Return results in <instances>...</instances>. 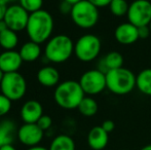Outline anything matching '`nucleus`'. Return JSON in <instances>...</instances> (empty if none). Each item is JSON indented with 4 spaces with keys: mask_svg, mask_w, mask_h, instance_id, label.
<instances>
[{
    "mask_svg": "<svg viewBox=\"0 0 151 150\" xmlns=\"http://www.w3.org/2000/svg\"><path fill=\"white\" fill-rule=\"evenodd\" d=\"M55 27L52 16L47 10L40 9L30 14L26 32L31 41L36 43H43L50 39Z\"/></svg>",
    "mask_w": 151,
    "mask_h": 150,
    "instance_id": "f257e3e1",
    "label": "nucleus"
},
{
    "mask_svg": "<svg viewBox=\"0 0 151 150\" xmlns=\"http://www.w3.org/2000/svg\"><path fill=\"white\" fill-rule=\"evenodd\" d=\"M84 95L79 81L65 80L57 85L54 99L59 107L66 110H72L78 108L82 99L86 97Z\"/></svg>",
    "mask_w": 151,
    "mask_h": 150,
    "instance_id": "f03ea898",
    "label": "nucleus"
},
{
    "mask_svg": "<svg viewBox=\"0 0 151 150\" xmlns=\"http://www.w3.org/2000/svg\"><path fill=\"white\" fill-rule=\"evenodd\" d=\"M72 54H74V42L65 34H59L52 37L44 48V57L48 62L56 64L68 61Z\"/></svg>",
    "mask_w": 151,
    "mask_h": 150,
    "instance_id": "7ed1b4c3",
    "label": "nucleus"
},
{
    "mask_svg": "<svg viewBox=\"0 0 151 150\" xmlns=\"http://www.w3.org/2000/svg\"><path fill=\"white\" fill-rule=\"evenodd\" d=\"M136 77L129 69L124 67L106 71L107 88L114 95L124 96L136 88Z\"/></svg>",
    "mask_w": 151,
    "mask_h": 150,
    "instance_id": "20e7f679",
    "label": "nucleus"
},
{
    "mask_svg": "<svg viewBox=\"0 0 151 150\" xmlns=\"http://www.w3.org/2000/svg\"><path fill=\"white\" fill-rule=\"evenodd\" d=\"M71 19L77 27L81 29H91L99 21V8L88 0H82L72 6Z\"/></svg>",
    "mask_w": 151,
    "mask_h": 150,
    "instance_id": "39448f33",
    "label": "nucleus"
},
{
    "mask_svg": "<svg viewBox=\"0 0 151 150\" xmlns=\"http://www.w3.org/2000/svg\"><path fill=\"white\" fill-rule=\"evenodd\" d=\"M102 43L95 34H84L74 43V55L81 62H91L101 52Z\"/></svg>",
    "mask_w": 151,
    "mask_h": 150,
    "instance_id": "423d86ee",
    "label": "nucleus"
},
{
    "mask_svg": "<svg viewBox=\"0 0 151 150\" xmlns=\"http://www.w3.org/2000/svg\"><path fill=\"white\" fill-rule=\"evenodd\" d=\"M1 94L12 101H19L26 95L27 81L19 72L4 73L3 79L0 84Z\"/></svg>",
    "mask_w": 151,
    "mask_h": 150,
    "instance_id": "0eeeda50",
    "label": "nucleus"
},
{
    "mask_svg": "<svg viewBox=\"0 0 151 150\" xmlns=\"http://www.w3.org/2000/svg\"><path fill=\"white\" fill-rule=\"evenodd\" d=\"M79 83L84 94L90 95V96L99 95L105 88H107L106 73L99 69L88 70L81 75Z\"/></svg>",
    "mask_w": 151,
    "mask_h": 150,
    "instance_id": "6e6552de",
    "label": "nucleus"
},
{
    "mask_svg": "<svg viewBox=\"0 0 151 150\" xmlns=\"http://www.w3.org/2000/svg\"><path fill=\"white\" fill-rule=\"evenodd\" d=\"M129 23L134 26H149L151 23V2L149 0H134L127 11Z\"/></svg>",
    "mask_w": 151,
    "mask_h": 150,
    "instance_id": "1a4fd4ad",
    "label": "nucleus"
},
{
    "mask_svg": "<svg viewBox=\"0 0 151 150\" xmlns=\"http://www.w3.org/2000/svg\"><path fill=\"white\" fill-rule=\"evenodd\" d=\"M29 17L30 14L20 4H12L7 6L3 21L8 29H12L14 32H20L26 30Z\"/></svg>",
    "mask_w": 151,
    "mask_h": 150,
    "instance_id": "9d476101",
    "label": "nucleus"
},
{
    "mask_svg": "<svg viewBox=\"0 0 151 150\" xmlns=\"http://www.w3.org/2000/svg\"><path fill=\"white\" fill-rule=\"evenodd\" d=\"M44 136V132L37 123H24L18 128L17 138L23 145L33 147L39 145Z\"/></svg>",
    "mask_w": 151,
    "mask_h": 150,
    "instance_id": "9b49d317",
    "label": "nucleus"
},
{
    "mask_svg": "<svg viewBox=\"0 0 151 150\" xmlns=\"http://www.w3.org/2000/svg\"><path fill=\"white\" fill-rule=\"evenodd\" d=\"M114 37L118 43L123 45H129L140 39L139 29L129 22L122 23L116 27L114 31Z\"/></svg>",
    "mask_w": 151,
    "mask_h": 150,
    "instance_id": "f8f14e48",
    "label": "nucleus"
},
{
    "mask_svg": "<svg viewBox=\"0 0 151 150\" xmlns=\"http://www.w3.org/2000/svg\"><path fill=\"white\" fill-rule=\"evenodd\" d=\"M23 62L20 52L14 50H4L0 54V70L3 73L18 72Z\"/></svg>",
    "mask_w": 151,
    "mask_h": 150,
    "instance_id": "ddd939ff",
    "label": "nucleus"
},
{
    "mask_svg": "<svg viewBox=\"0 0 151 150\" xmlns=\"http://www.w3.org/2000/svg\"><path fill=\"white\" fill-rule=\"evenodd\" d=\"M20 115L24 123H37L43 115V107L36 100H28L24 103L20 111Z\"/></svg>",
    "mask_w": 151,
    "mask_h": 150,
    "instance_id": "4468645a",
    "label": "nucleus"
},
{
    "mask_svg": "<svg viewBox=\"0 0 151 150\" xmlns=\"http://www.w3.org/2000/svg\"><path fill=\"white\" fill-rule=\"evenodd\" d=\"M109 142V134L101 126H93L88 134V144L93 150H103Z\"/></svg>",
    "mask_w": 151,
    "mask_h": 150,
    "instance_id": "2eb2a0df",
    "label": "nucleus"
},
{
    "mask_svg": "<svg viewBox=\"0 0 151 150\" xmlns=\"http://www.w3.org/2000/svg\"><path fill=\"white\" fill-rule=\"evenodd\" d=\"M36 77H37L38 82L45 88L56 86L60 81V73H59L58 69L52 66H44L40 68Z\"/></svg>",
    "mask_w": 151,
    "mask_h": 150,
    "instance_id": "dca6fc26",
    "label": "nucleus"
},
{
    "mask_svg": "<svg viewBox=\"0 0 151 150\" xmlns=\"http://www.w3.org/2000/svg\"><path fill=\"white\" fill-rule=\"evenodd\" d=\"M17 133V126L12 120L4 119L0 121V147L12 144Z\"/></svg>",
    "mask_w": 151,
    "mask_h": 150,
    "instance_id": "f3484780",
    "label": "nucleus"
},
{
    "mask_svg": "<svg viewBox=\"0 0 151 150\" xmlns=\"http://www.w3.org/2000/svg\"><path fill=\"white\" fill-rule=\"evenodd\" d=\"M19 52L24 62H35L41 56V47L39 43L30 40L21 46Z\"/></svg>",
    "mask_w": 151,
    "mask_h": 150,
    "instance_id": "a211bd4d",
    "label": "nucleus"
},
{
    "mask_svg": "<svg viewBox=\"0 0 151 150\" xmlns=\"http://www.w3.org/2000/svg\"><path fill=\"white\" fill-rule=\"evenodd\" d=\"M136 88L140 93L151 97V68H147L139 72L136 77Z\"/></svg>",
    "mask_w": 151,
    "mask_h": 150,
    "instance_id": "6ab92c4d",
    "label": "nucleus"
},
{
    "mask_svg": "<svg viewBox=\"0 0 151 150\" xmlns=\"http://www.w3.org/2000/svg\"><path fill=\"white\" fill-rule=\"evenodd\" d=\"M19 43V36L12 29H4L0 31V46L4 50H12L17 47Z\"/></svg>",
    "mask_w": 151,
    "mask_h": 150,
    "instance_id": "aec40b11",
    "label": "nucleus"
},
{
    "mask_svg": "<svg viewBox=\"0 0 151 150\" xmlns=\"http://www.w3.org/2000/svg\"><path fill=\"white\" fill-rule=\"evenodd\" d=\"M50 150H76L75 142L70 136L61 134L52 139Z\"/></svg>",
    "mask_w": 151,
    "mask_h": 150,
    "instance_id": "412c9836",
    "label": "nucleus"
},
{
    "mask_svg": "<svg viewBox=\"0 0 151 150\" xmlns=\"http://www.w3.org/2000/svg\"><path fill=\"white\" fill-rule=\"evenodd\" d=\"M77 109L81 115L86 116V117H91V116L97 114L99 106H98L97 101L93 98H91V97H84L81 102H80Z\"/></svg>",
    "mask_w": 151,
    "mask_h": 150,
    "instance_id": "4be33fe9",
    "label": "nucleus"
},
{
    "mask_svg": "<svg viewBox=\"0 0 151 150\" xmlns=\"http://www.w3.org/2000/svg\"><path fill=\"white\" fill-rule=\"evenodd\" d=\"M103 65L107 71L123 67V57L118 52H110L104 57Z\"/></svg>",
    "mask_w": 151,
    "mask_h": 150,
    "instance_id": "5701e85b",
    "label": "nucleus"
},
{
    "mask_svg": "<svg viewBox=\"0 0 151 150\" xmlns=\"http://www.w3.org/2000/svg\"><path fill=\"white\" fill-rule=\"evenodd\" d=\"M129 4L127 0H112L109 5L110 11L115 17H123L127 14Z\"/></svg>",
    "mask_w": 151,
    "mask_h": 150,
    "instance_id": "b1692460",
    "label": "nucleus"
},
{
    "mask_svg": "<svg viewBox=\"0 0 151 150\" xmlns=\"http://www.w3.org/2000/svg\"><path fill=\"white\" fill-rule=\"evenodd\" d=\"M19 4L27 10L29 14L42 9L43 0H19Z\"/></svg>",
    "mask_w": 151,
    "mask_h": 150,
    "instance_id": "393cba45",
    "label": "nucleus"
},
{
    "mask_svg": "<svg viewBox=\"0 0 151 150\" xmlns=\"http://www.w3.org/2000/svg\"><path fill=\"white\" fill-rule=\"evenodd\" d=\"M12 101L9 100L3 94H0V117L6 115L12 109Z\"/></svg>",
    "mask_w": 151,
    "mask_h": 150,
    "instance_id": "a878e982",
    "label": "nucleus"
},
{
    "mask_svg": "<svg viewBox=\"0 0 151 150\" xmlns=\"http://www.w3.org/2000/svg\"><path fill=\"white\" fill-rule=\"evenodd\" d=\"M37 124H38V126H39V128L43 131V132H45V131L50 130V128H52V117H50V116L44 115V114H43V115L39 118V120L37 121Z\"/></svg>",
    "mask_w": 151,
    "mask_h": 150,
    "instance_id": "bb28decb",
    "label": "nucleus"
},
{
    "mask_svg": "<svg viewBox=\"0 0 151 150\" xmlns=\"http://www.w3.org/2000/svg\"><path fill=\"white\" fill-rule=\"evenodd\" d=\"M102 128H104V130L106 131V132L108 133V134H110L111 132H113L114 128H115V123H114L113 120L111 119H107V120H104L103 123H102Z\"/></svg>",
    "mask_w": 151,
    "mask_h": 150,
    "instance_id": "cd10ccee",
    "label": "nucleus"
},
{
    "mask_svg": "<svg viewBox=\"0 0 151 150\" xmlns=\"http://www.w3.org/2000/svg\"><path fill=\"white\" fill-rule=\"evenodd\" d=\"M72 6L70 3H68V2L66 1H62L60 3V11L62 12L63 14H71V10H72Z\"/></svg>",
    "mask_w": 151,
    "mask_h": 150,
    "instance_id": "c85d7f7f",
    "label": "nucleus"
},
{
    "mask_svg": "<svg viewBox=\"0 0 151 150\" xmlns=\"http://www.w3.org/2000/svg\"><path fill=\"white\" fill-rule=\"evenodd\" d=\"M88 1H90L91 4H93L96 7L101 8V7H106V6H109L112 0H88Z\"/></svg>",
    "mask_w": 151,
    "mask_h": 150,
    "instance_id": "c756f323",
    "label": "nucleus"
},
{
    "mask_svg": "<svg viewBox=\"0 0 151 150\" xmlns=\"http://www.w3.org/2000/svg\"><path fill=\"white\" fill-rule=\"evenodd\" d=\"M138 29H139V37L142 38V39H146V38L149 37V35L151 34L149 26H143Z\"/></svg>",
    "mask_w": 151,
    "mask_h": 150,
    "instance_id": "7c9ffc66",
    "label": "nucleus"
},
{
    "mask_svg": "<svg viewBox=\"0 0 151 150\" xmlns=\"http://www.w3.org/2000/svg\"><path fill=\"white\" fill-rule=\"evenodd\" d=\"M6 9H7V4L3 1V0H0V22L3 21L4 14L6 12Z\"/></svg>",
    "mask_w": 151,
    "mask_h": 150,
    "instance_id": "2f4dec72",
    "label": "nucleus"
},
{
    "mask_svg": "<svg viewBox=\"0 0 151 150\" xmlns=\"http://www.w3.org/2000/svg\"><path fill=\"white\" fill-rule=\"evenodd\" d=\"M0 150H18V149H17L12 144H9V145H5V146L0 147Z\"/></svg>",
    "mask_w": 151,
    "mask_h": 150,
    "instance_id": "473e14b6",
    "label": "nucleus"
},
{
    "mask_svg": "<svg viewBox=\"0 0 151 150\" xmlns=\"http://www.w3.org/2000/svg\"><path fill=\"white\" fill-rule=\"evenodd\" d=\"M27 150H50V149L45 148V147H43V146H40V145H37V146L29 147Z\"/></svg>",
    "mask_w": 151,
    "mask_h": 150,
    "instance_id": "72a5a7b5",
    "label": "nucleus"
},
{
    "mask_svg": "<svg viewBox=\"0 0 151 150\" xmlns=\"http://www.w3.org/2000/svg\"><path fill=\"white\" fill-rule=\"evenodd\" d=\"M64 1L68 2V3H70V4H71V5H74V4L78 3V2L82 1V0H64Z\"/></svg>",
    "mask_w": 151,
    "mask_h": 150,
    "instance_id": "f704fd0d",
    "label": "nucleus"
},
{
    "mask_svg": "<svg viewBox=\"0 0 151 150\" xmlns=\"http://www.w3.org/2000/svg\"><path fill=\"white\" fill-rule=\"evenodd\" d=\"M6 28H7V26H6V24L4 23V21H1V22H0V31L4 30V29H6Z\"/></svg>",
    "mask_w": 151,
    "mask_h": 150,
    "instance_id": "c9c22d12",
    "label": "nucleus"
},
{
    "mask_svg": "<svg viewBox=\"0 0 151 150\" xmlns=\"http://www.w3.org/2000/svg\"><path fill=\"white\" fill-rule=\"evenodd\" d=\"M3 1L5 2L6 4H10V5H12V4H16L17 1L19 2V0H3Z\"/></svg>",
    "mask_w": 151,
    "mask_h": 150,
    "instance_id": "e433bc0d",
    "label": "nucleus"
},
{
    "mask_svg": "<svg viewBox=\"0 0 151 150\" xmlns=\"http://www.w3.org/2000/svg\"><path fill=\"white\" fill-rule=\"evenodd\" d=\"M140 150H151V144L145 145V146H143Z\"/></svg>",
    "mask_w": 151,
    "mask_h": 150,
    "instance_id": "4c0bfd02",
    "label": "nucleus"
},
{
    "mask_svg": "<svg viewBox=\"0 0 151 150\" xmlns=\"http://www.w3.org/2000/svg\"><path fill=\"white\" fill-rule=\"evenodd\" d=\"M3 76H4V73L2 72L1 70H0V84H1V81H2V79H3Z\"/></svg>",
    "mask_w": 151,
    "mask_h": 150,
    "instance_id": "58836bf2",
    "label": "nucleus"
},
{
    "mask_svg": "<svg viewBox=\"0 0 151 150\" xmlns=\"http://www.w3.org/2000/svg\"><path fill=\"white\" fill-rule=\"evenodd\" d=\"M149 29H150V32H151V23L149 24Z\"/></svg>",
    "mask_w": 151,
    "mask_h": 150,
    "instance_id": "ea45409f",
    "label": "nucleus"
}]
</instances>
